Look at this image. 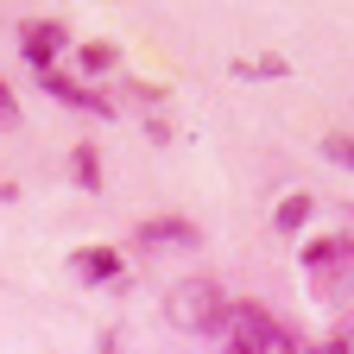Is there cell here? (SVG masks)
Masks as SVG:
<instances>
[{"mask_svg":"<svg viewBox=\"0 0 354 354\" xmlns=\"http://www.w3.org/2000/svg\"><path fill=\"white\" fill-rule=\"evenodd\" d=\"M70 272H76L82 285H108V279H120V253H114V247H82V253L70 259Z\"/></svg>","mask_w":354,"mask_h":354,"instance_id":"6","label":"cell"},{"mask_svg":"<svg viewBox=\"0 0 354 354\" xmlns=\"http://www.w3.org/2000/svg\"><path fill=\"white\" fill-rule=\"evenodd\" d=\"M228 348L234 354H279V348H297V335L279 323V317H266V304H253V297H234L228 304Z\"/></svg>","mask_w":354,"mask_h":354,"instance_id":"1","label":"cell"},{"mask_svg":"<svg viewBox=\"0 0 354 354\" xmlns=\"http://www.w3.org/2000/svg\"><path fill=\"white\" fill-rule=\"evenodd\" d=\"M70 177L82 190H102V158H95V146H76L70 152Z\"/></svg>","mask_w":354,"mask_h":354,"instance_id":"8","label":"cell"},{"mask_svg":"<svg viewBox=\"0 0 354 354\" xmlns=\"http://www.w3.org/2000/svg\"><path fill=\"white\" fill-rule=\"evenodd\" d=\"M171 329H184V335H221L228 329V297H221V285L209 279H190V285H177L171 291Z\"/></svg>","mask_w":354,"mask_h":354,"instance_id":"2","label":"cell"},{"mask_svg":"<svg viewBox=\"0 0 354 354\" xmlns=\"http://www.w3.org/2000/svg\"><path fill=\"white\" fill-rule=\"evenodd\" d=\"M133 241L140 247H203V228L184 221V215H152V221L133 228Z\"/></svg>","mask_w":354,"mask_h":354,"instance_id":"5","label":"cell"},{"mask_svg":"<svg viewBox=\"0 0 354 354\" xmlns=\"http://www.w3.org/2000/svg\"><path fill=\"white\" fill-rule=\"evenodd\" d=\"M310 279H317L323 297H342V291L354 285V241H335L323 259H310Z\"/></svg>","mask_w":354,"mask_h":354,"instance_id":"4","label":"cell"},{"mask_svg":"<svg viewBox=\"0 0 354 354\" xmlns=\"http://www.w3.org/2000/svg\"><path fill=\"white\" fill-rule=\"evenodd\" d=\"M0 127H19V95L0 82Z\"/></svg>","mask_w":354,"mask_h":354,"instance_id":"14","label":"cell"},{"mask_svg":"<svg viewBox=\"0 0 354 354\" xmlns=\"http://www.w3.org/2000/svg\"><path fill=\"white\" fill-rule=\"evenodd\" d=\"M285 57H234V76H285Z\"/></svg>","mask_w":354,"mask_h":354,"instance_id":"11","label":"cell"},{"mask_svg":"<svg viewBox=\"0 0 354 354\" xmlns=\"http://www.w3.org/2000/svg\"><path fill=\"white\" fill-rule=\"evenodd\" d=\"M64 44H70V32H64V26H51V19H32V26L19 32V57H26L32 70H51V64L64 57Z\"/></svg>","mask_w":354,"mask_h":354,"instance_id":"3","label":"cell"},{"mask_svg":"<svg viewBox=\"0 0 354 354\" xmlns=\"http://www.w3.org/2000/svg\"><path fill=\"white\" fill-rule=\"evenodd\" d=\"M76 108H88V114H102V120L114 114V102L102 95V88H82V95H76Z\"/></svg>","mask_w":354,"mask_h":354,"instance_id":"13","label":"cell"},{"mask_svg":"<svg viewBox=\"0 0 354 354\" xmlns=\"http://www.w3.org/2000/svg\"><path fill=\"white\" fill-rule=\"evenodd\" d=\"M76 64H82V70H114V44H108V38H88L82 51H76Z\"/></svg>","mask_w":354,"mask_h":354,"instance_id":"10","label":"cell"},{"mask_svg":"<svg viewBox=\"0 0 354 354\" xmlns=\"http://www.w3.org/2000/svg\"><path fill=\"white\" fill-rule=\"evenodd\" d=\"M323 152H329L335 165H348V171H354V133H329V140H323Z\"/></svg>","mask_w":354,"mask_h":354,"instance_id":"12","label":"cell"},{"mask_svg":"<svg viewBox=\"0 0 354 354\" xmlns=\"http://www.w3.org/2000/svg\"><path fill=\"white\" fill-rule=\"evenodd\" d=\"M38 88H44V95H57L64 108H76V95H82V82H70V76H57V70H38Z\"/></svg>","mask_w":354,"mask_h":354,"instance_id":"9","label":"cell"},{"mask_svg":"<svg viewBox=\"0 0 354 354\" xmlns=\"http://www.w3.org/2000/svg\"><path fill=\"white\" fill-rule=\"evenodd\" d=\"M310 209H317V196H304V190H297V196H285V203L272 209V221H279V234H297L304 221H310Z\"/></svg>","mask_w":354,"mask_h":354,"instance_id":"7","label":"cell"}]
</instances>
